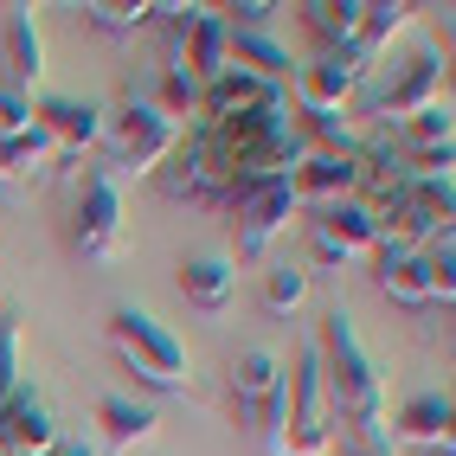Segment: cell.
<instances>
[{"label":"cell","instance_id":"obj_1","mask_svg":"<svg viewBox=\"0 0 456 456\" xmlns=\"http://www.w3.org/2000/svg\"><path fill=\"white\" fill-rule=\"evenodd\" d=\"M315 354H322L334 424H386V386H379L373 354L360 347V334H354V315L328 309L322 328H315Z\"/></svg>","mask_w":456,"mask_h":456},{"label":"cell","instance_id":"obj_2","mask_svg":"<svg viewBox=\"0 0 456 456\" xmlns=\"http://www.w3.org/2000/svg\"><path fill=\"white\" fill-rule=\"evenodd\" d=\"M110 347L116 360L148 386V392H187L193 386V367H187V347L167 322H155L148 309H116L110 315Z\"/></svg>","mask_w":456,"mask_h":456},{"label":"cell","instance_id":"obj_3","mask_svg":"<svg viewBox=\"0 0 456 456\" xmlns=\"http://www.w3.org/2000/svg\"><path fill=\"white\" fill-rule=\"evenodd\" d=\"M328 444H334V405H328L315 334H302L296 367L283 373V444H277V456H328Z\"/></svg>","mask_w":456,"mask_h":456},{"label":"cell","instance_id":"obj_4","mask_svg":"<svg viewBox=\"0 0 456 456\" xmlns=\"http://www.w3.org/2000/svg\"><path fill=\"white\" fill-rule=\"evenodd\" d=\"M444 77H450V65H444V52L437 45H418L399 71H392L386 84H373V90H360V110L373 116V123H392V129H405L411 116H424V110H437L444 103Z\"/></svg>","mask_w":456,"mask_h":456},{"label":"cell","instance_id":"obj_5","mask_svg":"<svg viewBox=\"0 0 456 456\" xmlns=\"http://www.w3.org/2000/svg\"><path fill=\"white\" fill-rule=\"evenodd\" d=\"M103 135L116 148L110 174H161V161L180 148V123L161 116L155 103H142V97H123L116 110H103Z\"/></svg>","mask_w":456,"mask_h":456},{"label":"cell","instance_id":"obj_6","mask_svg":"<svg viewBox=\"0 0 456 456\" xmlns=\"http://www.w3.org/2000/svg\"><path fill=\"white\" fill-rule=\"evenodd\" d=\"M373 58L347 45V52H322L315 65H296L289 71V110L296 116H328V110H347L360 90H367Z\"/></svg>","mask_w":456,"mask_h":456},{"label":"cell","instance_id":"obj_7","mask_svg":"<svg viewBox=\"0 0 456 456\" xmlns=\"http://www.w3.org/2000/svg\"><path fill=\"white\" fill-rule=\"evenodd\" d=\"M71 245L84 257H123V187L110 167H84L71 200Z\"/></svg>","mask_w":456,"mask_h":456},{"label":"cell","instance_id":"obj_8","mask_svg":"<svg viewBox=\"0 0 456 456\" xmlns=\"http://www.w3.org/2000/svg\"><path fill=\"white\" fill-rule=\"evenodd\" d=\"M225 212H232V225H238V257H264L289 232V219L302 212V200H296V180H270V187L232 200Z\"/></svg>","mask_w":456,"mask_h":456},{"label":"cell","instance_id":"obj_9","mask_svg":"<svg viewBox=\"0 0 456 456\" xmlns=\"http://www.w3.org/2000/svg\"><path fill=\"white\" fill-rule=\"evenodd\" d=\"M161 193L167 200H180V206H219L225 200V167H219V155L206 148V135L193 129V135H180V148L161 161Z\"/></svg>","mask_w":456,"mask_h":456},{"label":"cell","instance_id":"obj_10","mask_svg":"<svg viewBox=\"0 0 456 456\" xmlns=\"http://www.w3.org/2000/svg\"><path fill=\"white\" fill-rule=\"evenodd\" d=\"M58 437V418H52V405H45V392L26 379L7 405H0V456H45Z\"/></svg>","mask_w":456,"mask_h":456},{"label":"cell","instance_id":"obj_11","mask_svg":"<svg viewBox=\"0 0 456 456\" xmlns=\"http://www.w3.org/2000/svg\"><path fill=\"white\" fill-rule=\"evenodd\" d=\"M232 65V33H225V13L212 7H187V26H180V65L167 71H187V77H219Z\"/></svg>","mask_w":456,"mask_h":456},{"label":"cell","instance_id":"obj_12","mask_svg":"<svg viewBox=\"0 0 456 456\" xmlns=\"http://www.w3.org/2000/svg\"><path fill=\"white\" fill-rule=\"evenodd\" d=\"M33 123L58 142V155H84L103 142V110L84 97H33Z\"/></svg>","mask_w":456,"mask_h":456},{"label":"cell","instance_id":"obj_13","mask_svg":"<svg viewBox=\"0 0 456 456\" xmlns=\"http://www.w3.org/2000/svg\"><path fill=\"white\" fill-rule=\"evenodd\" d=\"M0 65H7L13 90L33 97V84L45 77V39H39L33 7H7V20H0Z\"/></svg>","mask_w":456,"mask_h":456},{"label":"cell","instance_id":"obj_14","mask_svg":"<svg viewBox=\"0 0 456 456\" xmlns=\"http://www.w3.org/2000/svg\"><path fill=\"white\" fill-rule=\"evenodd\" d=\"M270 97H283V84H264V77H251V71L225 65L219 77H206V84H200V123L245 116V110H257V103H270Z\"/></svg>","mask_w":456,"mask_h":456},{"label":"cell","instance_id":"obj_15","mask_svg":"<svg viewBox=\"0 0 456 456\" xmlns=\"http://www.w3.org/2000/svg\"><path fill=\"white\" fill-rule=\"evenodd\" d=\"M373 283H379L386 302H399V309H424V302H431V270H424V251L379 245L373 251Z\"/></svg>","mask_w":456,"mask_h":456},{"label":"cell","instance_id":"obj_16","mask_svg":"<svg viewBox=\"0 0 456 456\" xmlns=\"http://www.w3.org/2000/svg\"><path fill=\"white\" fill-rule=\"evenodd\" d=\"M450 418H456L450 392H411V399L399 405V418L386 424V437H392V444H424V450H437V444H450Z\"/></svg>","mask_w":456,"mask_h":456},{"label":"cell","instance_id":"obj_17","mask_svg":"<svg viewBox=\"0 0 456 456\" xmlns=\"http://www.w3.org/2000/svg\"><path fill=\"white\" fill-rule=\"evenodd\" d=\"M315 238H328V245L341 251L347 264H360V257L379 251V225H373V212L360 206V200H334V206H322Z\"/></svg>","mask_w":456,"mask_h":456},{"label":"cell","instance_id":"obj_18","mask_svg":"<svg viewBox=\"0 0 456 456\" xmlns=\"http://www.w3.org/2000/svg\"><path fill=\"white\" fill-rule=\"evenodd\" d=\"M180 296H187L193 309L219 315L225 302L238 296V264H232L225 251H200V257H187V264H180Z\"/></svg>","mask_w":456,"mask_h":456},{"label":"cell","instance_id":"obj_19","mask_svg":"<svg viewBox=\"0 0 456 456\" xmlns=\"http://www.w3.org/2000/svg\"><path fill=\"white\" fill-rule=\"evenodd\" d=\"M277 392H283V360L270 354V347H245V354L232 360V399H238L245 418H257Z\"/></svg>","mask_w":456,"mask_h":456},{"label":"cell","instance_id":"obj_20","mask_svg":"<svg viewBox=\"0 0 456 456\" xmlns=\"http://www.w3.org/2000/svg\"><path fill=\"white\" fill-rule=\"evenodd\" d=\"M360 193V155H315L309 148V161L296 167V200H354Z\"/></svg>","mask_w":456,"mask_h":456},{"label":"cell","instance_id":"obj_21","mask_svg":"<svg viewBox=\"0 0 456 456\" xmlns=\"http://www.w3.org/2000/svg\"><path fill=\"white\" fill-rule=\"evenodd\" d=\"M97 424H103V444L110 450H135V444L155 437L161 418L148 405H135V399H123V392H103V399H97Z\"/></svg>","mask_w":456,"mask_h":456},{"label":"cell","instance_id":"obj_22","mask_svg":"<svg viewBox=\"0 0 456 456\" xmlns=\"http://www.w3.org/2000/svg\"><path fill=\"white\" fill-rule=\"evenodd\" d=\"M296 13L322 39V52H347L360 39V13H367V0H309V7H296Z\"/></svg>","mask_w":456,"mask_h":456},{"label":"cell","instance_id":"obj_23","mask_svg":"<svg viewBox=\"0 0 456 456\" xmlns=\"http://www.w3.org/2000/svg\"><path fill=\"white\" fill-rule=\"evenodd\" d=\"M232 65L251 71V77H264V84H283L296 58H289L277 39H270V33H232Z\"/></svg>","mask_w":456,"mask_h":456},{"label":"cell","instance_id":"obj_24","mask_svg":"<svg viewBox=\"0 0 456 456\" xmlns=\"http://www.w3.org/2000/svg\"><path fill=\"white\" fill-rule=\"evenodd\" d=\"M161 13H167L161 0H84V20L97 26V33H116V39H123V33H142V26H155Z\"/></svg>","mask_w":456,"mask_h":456},{"label":"cell","instance_id":"obj_25","mask_svg":"<svg viewBox=\"0 0 456 456\" xmlns=\"http://www.w3.org/2000/svg\"><path fill=\"white\" fill-rule=\"evenodd\" d=\"M405 26H411V7H405V0H373V7L367 13H360V52H367V58H379L392 39H399L405 33Z\"/></svg>","mask_w":456,"mask_h":456},{"label":"cell","instance_id":"obj_26","mask_svg":"<svg viewBox=\"0 0 456 456\" xmlns=\"http://www.w3.org/2000/svg\"><path fill=\"white\" fill-rule=\"evenodd\" d=\"M302 296H309V270L277 264V270L264 277V309H270V315H296V309H302Z\"/></svg>","mask_w":456,"mask_h":456},{"label":"cell","instance_id":"obj_27","mask_svg":"<svg viewBox=\"0 0 456 456\" xmlns=\"http://www.w3.org/2000/svg\"><path fill=\"white\" fill-rule=\"evenodd\" d=\"M399 148H405V155H411V148H456V135H450V103L411 116V123L399 129Z\"/></svg>","mask_w":456,"mask_h":456},{"label":"cell","instance_id":"obj_28","mask_svg":"<svg viewBox=\"0 0 456 456\" xmlns=\"http://www.w3.org/2000/svg\"><path fill=\"white\" fill-rule=\"evenodd\" d=\"M7 161H13V180L20 174H45L52 161H58V142L33 123V129H26V135H13V148H7Z\"/></svg>","mask_w":456,"mask_h":456},{"label":"cell","instance_id":"obj_29","mask_svg":"<svg viewBox=\"0 0 456 456\" xmlns=\"http://www.w3.org/2000/svg\"><path fill=\"white\" fill-rule=\"evenodd\" d=\"M26 386V367H20V315H0V405Z\"/></svg>","mask_w":456,"mask_h":456},{"label":"cell","instance_id":"obj_30","mask_svg":"<svg viewBox=\"0 0 456 456\" xmlns=\"http://www.w3.org/2000/svg\"><path fill=\"white\" fill-rule=\"evenodd\" d=\"M155 110H161V116H193V123H200V77L161 65V103H155Z\"/></svg>","mask_w":456,"mask_h":456},{"label":"cell","instance_id":"obj_31","mask_svg":"<svg viewBox=\"0 0 456 456\" xmlns=\"http://www.w3.org/2000/svg\"><path fill=\"white\" fill-rule=\"evenodd\" d=\"M33 129V97H26V90H13V84H0V135H26Z\"/></svg>","mask_w":456,"mask_h":456},{"label":"cell","instance_id":"obj_32","mask_svg":"<svg viewBox=\"0 0 456 456\" xmlns=\"http://www.w3.org/2000/svg\"><path fill=\"white\" fill-rule=\"evenodd\" d=\"M45 456H97V444H84V437H58Z\"/></svg>","mask_w":456,"mask_h":456},{"label":"cell","instance_id":"obj_33","mask_svg":"<svg viewBox=\"0 0 456 456\" xmlns=\"http://www.w3.org/2000/svg\"><path fill=\"white\" fill-rule=\"evenodd\" d=\"M7 148H13V142L0 135V180H13V161H7Z\"/></svg>","mask_w":456,"mask_h":456}]
</instances>
